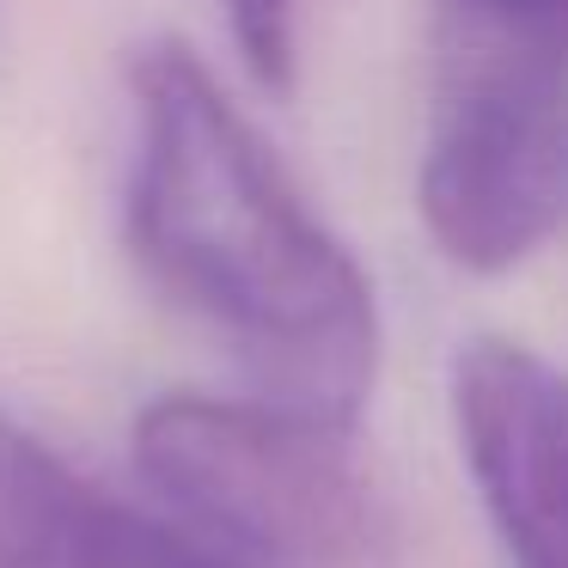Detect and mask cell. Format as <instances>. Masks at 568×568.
<instances>
[{
	"mask_svg": "<svg viewBox=\"0 0 568 568\" xmlns=\"http://www.w3.org/2000/svg\"><path fill=\"white\" fill-rule=\"evenodd\" d=\"M123 80V239L141 275L233 348L257 397L355 428L379 379V300L355 251L184 38L129 50Z\"/></svg>",
	"mask_w": 568,
	"mask_h": 568,
	"instance_id": "1",
	"label": "cell"
},
{
	"mask_svg": "<svg viewBox=\"0 0 568 568\" xmlns=\"http://www.w3.org/2000/svg\"><path fill=\"white\" fill-rule=\"evenodd\" d=\"M129 446L190 531L257 568H373L392 544L348 422L275 397L165 392L135 416Z\"/></svg>",
	"mask_w": 568,
	"mask_h": 568,
	"instance_id": "2",
	"label": "cell"
},
{
	"mask_svg": "<svg viewBox=\"0 0 568 568\" xmlns=\"http://www.w3.org/2000/svg\"><path fill=\"white\" fill-rule=\"evenodd\" d=\"M416 209L470 275H507L550 245L568 221V43L440 19Z\"/></svg>",
	"mask_w": 568,
	"mask_h": 568,
	"instance_id": "3",
	"label": "cell"
},
{
	"mask_svg": "<svg viewBox=\"0 0 568 568\" xmlns=\"http://www.w3.org/2000/svg\"><path fill=\"white\" fill-rule=\"evenodd\" d=\"M453 428L507 568H568V373L514 336H470Z\"/></svg>",
	"mask_w": 568,
	"mask_h": 568,
	"instance_id": "4",
	"label": "cell"
},
{
	"mask_svg": "<svg viewBox=\"0 0 568 568\" xmlns=\"http://www.w3.org/2000/svg\"><path fill=\"white\" fill-rule=\"evenodd\" d=\"M0 568H257L111 495L0 409Z\"/></svg>",
	"mask_w": 568,
	"mask_h": 568,
	"instance_id": "5",
	"label": "cell"
},
{
	"mask_svg": "<svg viewBox=\"0 0 568 568\" xmlns=\"http://www.w3.org/2000/svg\"><path fill=\"white\" fill-rule=\"evenodd\" d=\"M226 26H233V50L245 74L257 80L270 99L294 92L300 68V0H226Z\"/></svg>",
	"mask_w": 568,
	"mask_h": 568,
	"instance_id": "6",
	"label": "cell"
},
{
	"mask_svg": "<svg viewBox=\"0 0 568 568\" xmlns=\"http://www.w3.org/2000/svg\"><path fill=\"white\" fill-rule=\"evenodd\" d=\"M440 19L501 31V38L568 43V0H440Z\"/></svg>",
	"mask_w": 568,
	"mask_h": 568,
	"instance_id": "7",
	"label": "cell"
}]
</instances>
